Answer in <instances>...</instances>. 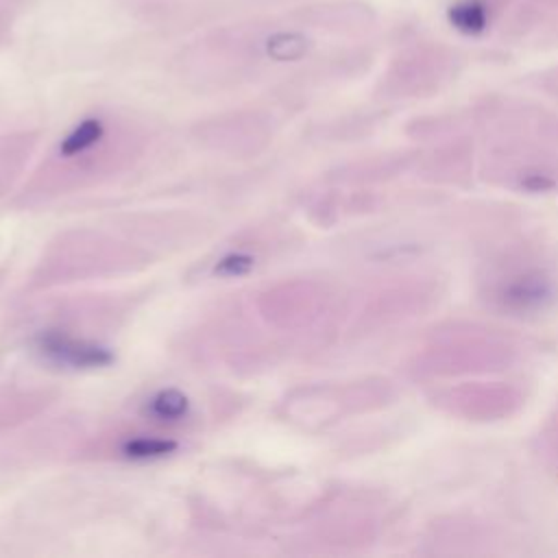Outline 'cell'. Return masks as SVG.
Instances as JSON below:
<instances>
[{
	"label": "cell",
	"instance_id": "cell-4",
	"mask_svg": "<svg viewBox=\"0 0 558 558\" xmlns=\"http://www.w3.org/2000/svg\"><path fill=\"white\" fill-rule=\"evenodd\" d=\"M102 137V122L87 118L78 126L72 129V133L61 142V155L72 157L87 148H92Z\"/></svg>",
	"mask_w": 558,
	"mask_h": 558
},
{
	"label": "cell",
	"instance_id": "cell-1",
	"mask_svg": "<svg viewBox=\"0 0 558 558\" xmlns=\"http://www.w3.org/2000/svg\"><path fill=\"white\" fill-rule=\"evenodd\" d=\"M482 294L508 316H538L558 301V277L532 253L508 255L488 270Z\"/></svg>",
	"mask_w": 558,
	"mask_h": 558
},
{
	"label": "cell",
	"instance_id": "cell-7",
	"mask_svg": "<svg viewBox=\"0 0 558 558\" xmlns=\"http://www.w3.org/2000/svg\"><path fill=\"white\" fill-rule=\"evenodd\" d=\"M268 52L275 59H296L305 52V39L296 33H279L268 41Z\"/></svg>",
	"mask_w": 558,
	"mask_h": 558
},
{
	"label": "cell",
	"instance_id": "cell-8",
	"mask_svg": "<svg viewBox=\"0 0 558 558\" xmlns=\"http://www.w3.org/2000/svg\"><path fill=\"white\" fill-rule=\"evenodd\" d=\"M251 268H253V257L233 253V255H227L220 259V264L216 266V272L225 275V277H240V275L248 272Z\"/></svg>",
	"mask_w": 558,
	"mask_h": 558
},
{
	"label": "cell",
	"instance_id": "cell-2",
	"mask_svg": "<svg viewBox=\"0 0 558 558\" xmlns=\"http://www.w3.org/2000/svg\"><path fill=\"white\" fill-rule=\"evenodd\" d=\"M41 347L50 357L70 366H105L111 362V353L107 349L59 333L46 336Z\"/></svg>",
	"mask_w": 558,
	"mask_h": 558
},
{
	"label": "cell",
	"instance_id": "cell-6",
	"mask_svg": "<svg viewBox=\"0 0 558 558\" xmlns=\"http://www.w3.org/2000/svg\"><path fill=\"white\" fill-rule=\"evenodd\" d=\"M177 449L174 440L163 438H135L124 445V453L129 458H159L172 453Z\"/></svg>",
	"mask_w": 558,
	"mask_h": 558
},
{
	"label": "cell",
	"instance_id": "cell-3",
	"mask_svg": "<svg viewBox=\"0 0 558 558\" xmlns=\"http://www.w3.org/2000/svg\"><path fill=\"white\" fill-rule=\"evenodd\" d=\"M447 20L462 35H482L490 22V7L486 0H458L447 9Z\"/></svg>",
	"mask_w": 558,
	"mask_h": 558
},
{
	"label": "cell",
	"instance_id": "cell-5",
	"mask_svg": "<svg viewBox=\"0 0 558 558\" xmlns=\"http://www.w3.org/2000/svg\"><path fill=\"white\" fill-rule=\"evenodd\" d=\"M185 410H187V399L174 388L161 390L150 401V414L157 418H163V421L181 418L185 414Z\"/></svg>",
	"mask_w": 558,
	"mask_h": 558
}]
</instances>
